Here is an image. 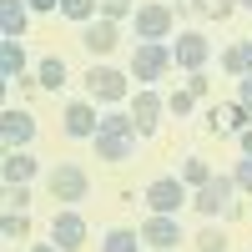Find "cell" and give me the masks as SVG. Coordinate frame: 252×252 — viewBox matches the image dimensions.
<instances>
[{
  "instance_id": "15",
  "label": "cell",
  "mask_w": 252,
  "mask_h": 252,
  "mask_svg": "<svg viewBox=\"0 0 252 252\" xmlns=\"http://www.w3.org/2000/svg\"><path fill=\"white\" fill-rule=\"evenodd\" d=\"M35 172H40V161L31 157V146H10V152L0 157V177H5V187H31Z\"/></svg>"
},
{
  "instance_id": "34",
  "label": "cell",
  "mask_w": 252,
  "mask_h": 252,
  "mask_svg": "<svg viewBox=\"0 0 252 252\" xmlns=\"http://www.w3.org/2000/svg\"><path fill=\"white\" fill-rule=\"evenodd\" d=\"M237 152H242V157H252V126H247V131L237 136Z\"/></svg>"
},
{
  "instance_id": "11",
  "label": "cell",
  "mask_w": 252,
  "mask_h": 252,
  "mask_svg": "<svg viewBox=\"0 0 252 252\" xmlns=\"http://www.w3.org/2000/svg\"><path fill=\"white\" fill-rule=\"evenodd\" d=\"M141 242L152 247V252H166V247H182V222L172 212H152L141 222Z\"/></svg>"
},
{
  "instance_id": "29",
  "label": "cell",
  "mask_w": 252,
  "mask_h": 252,
  "mask_svg": "<svg viewBox=\"0 0 252 252\" xmlns=\"http://www.w3.org/2000/svg\"><path fill=\"white\" fill-rule=\"evenodd\" d=\"M232 182H237V192H252V157H242L232 166Z\"/></svg>"
},
{
  "instance_id": "18",
  "label": "cell",
  "mask_w": 252,
  "mask_h": 252,
  "mask_svg": "<svg viewBox=\"0 0 252 252\" xmlns=\"http://www.w3.org/2000/svg\"><path fill=\"white\" fill-rule=\"evenodd\" d=\"M247 126H252V111L242 106V101H232V106H217V111H212V131H217V136H222V131L242 136Z\"/></svg>"
},
{
  "instance_id": "3",
  "label": "cell",
  "mask_w": 252,
  "mask_h": 252,
  "mask_svg": "<svg viewBox=\"0 0 252 252\" xmlns=\"http://www.w3.org/2000/svg\"><path fill=\"white\" fill-rule=\"evenodd\" d=\"M172 66L177 61H172V46H166V40H136V51H131V76L136 81H161Z\"/></svg>"
},
{
  "instance_id": "31",
  "label": "cell",
  "mask_w": 252,
  "mask_h": 252,
  "mask_svg": "<svg viewBox=\"0 0 252 252\" xmlns=\"http://www.w3.org/2000/svg\"><path fill=\"white\" fill-rule=\"evenodd\" d=\"M187 91H192L197 101H202L207 91H212V81H207V71H192V76H187Z\"/></svg>"
},
{
  "instance_id": "7",
  "label": "cell",
  "mask_w": 252,
  "mask_h": 252,
  "mask_svg": "<svg viewBox=\"0 0 252 252\" xmlns=\"http://www.w3.org/2000/svg\"><path fill=\"white\" fill-rule=\"evenodd\" d=\"M182 202H192V187H187L182 177H157V182H146V207L152 212H182Z\"/></svg>"
},
{
  "instance_id": "25",
  "label": "cell",
  "mask_w": 252,
  "mask_h": 252,
  "mask_svg": "<svg viewBox=\"0 0 252 252\" xmlns=\"http://www.w3.org/2000/svg\"><path fill=\"white\" fill-rule=\"evenodd\" d=\"M212 177H217V172H212V166H207L202 157H187V161H182V182L192 187V192H197V187H207Z\"/></svg>"
},
{
  "instance_id": "9",
  "label": "cell",
  "mask_w": 252,
  "mask_h": 252,
  "mask_svg": "<svg viewBox=\"0 0 252 252\" xmlns=\"http://www.w3.org/2000/svg\"><path fill=\"white\" fill-rule=\"evenodd\" d=\"M232 197H237V182H232V177H212L207 187H197V192H192V207H197L202 217H217V212L232 207Z\"/></svg>"
},
{
  "instance_id": "30",
  "label": "cell",
  "mask_w": 252,
  "mask_h": 252,
  "mask_svg": "<svg viewBox=\"0 0 252 252\" xmlns=\"http://www.w3.org/2000/svg\"><path fill=\"white\" fill-rule=\"evenodd\" d=\"M26 202H31L26 187H5V207H10V212H26Z\"/></svg>"
},
{
  "instance_id": "36",
  "label": "cell",
  "mask_w": 252,
  "mask_h": 252,
  "mask_svg": "<svg viewBox=\"0 0 252 252\" xmlns=\"http://www.w3.org/2000/svg\"><path fill=\"white\" fill-rule=\"evenodd\" d=\"M237 10H252V0H237Z\"/></svg>"
},
{
  "instance_id": "13",
  "label": "cell",
  "mask_w": 252,
  "mask_h": 252,
  "mask_svg": "<svg viewBox=\"0 0 252 252\" xmlns=\"http://www.w3.org/2000/svg\"><path fill=\"white\" fill-rule=\"evenodd\" d=\"M81 46H86L91 56H106V51H116V46H121V20H106V15L86 20V26H81Z\"/></svg>"
},
{
  "instance_id": "8",
  "label": "cell",
  "mask_w": 252,
  "mask_h": 252,
  "mask_svg": "<svg viewBox=\"0 0 252 252\" xmlns=\"http://www.w3.org/2000/svg\"><path fill=\"white\" fill-rule=\"evenodd\" d=\"M172 61L177 71H207V61H212V40H207L202 31H182V40H172Z\"/></svg>"
},
{
  "instance_id": "37",
  "label": "cell",
  "mask_w": 252,
  "mask_h": 252,
  "mask_svg": "<svg viewBox=\"0 0 252 252\" xmlns=\"http://www.w3.org/2000/svg\"><path fill=\"white\" fill-rule=\"evenodd\" d=\"M166 252H177V247H166Z\"/></svg>"
},
{
  "instance_id": "22",
  "label": "cell",
  "mask_w": 252,
  "mask_h": 252,
  "mask_svg": "<svg viewBox=\"0 0 252 252\" xmlns=\"http://www.w3.org/2000/svg\"><path fill=\"white\" fill-rule=\"evenodd\" d=\"M187 10L202 15V20H227V15L237 10V0H187Z\"/></svg>"
},
{
  "instance_id": "23",
  "label": "cell",
  "mask_w": 252,
  "mask_h": 252,
  "mask_svg": "<svg viewBox=\"0 0 252 252\" xmlns=\"http://www.w3.org/2000/svg\"><path fill=\"white\" fill-rule=\"evenodd\" d=\"M0 237H5V242H26V237H31V217L5 207V217H0Z\"/></svg>"
},
{
  "instance_id": "28",
  "label": "cell",
  "mask_w": 252,
  "mask_h": 252,
  "mask_svg": "<svg viewBox=\"0 0 252 252\" xmlns=\"http://www.w3.org/2000/svg\"><path fill=\"white\" fill-rule=\"evenodd\" d=\"M101 15L106 20H126V15H136V5L131 0H101Z\"/></svg>"
},
{
  "instance_id": "10",
  "label": "cell",
  "mask_w": 252,
  "mask_h": 252,
  "mask_svg": "<svg viewBox=\"0 0 252 252\" xmlns=\"http://www.w3.org/2000/svg\"><path fill=\"white\" fill-rule=\"evenodd\" d=\"M51 242L61 252H76V247H86V217L76 212V207H61V212L51 217Z\"/></svg>"
},
{
  "instance_id": "14",
  "label": "cell",
  "mask_w": 252,
  "mask_h": 252,
  "mask_svg": "<svg viewBox=\"0 0 252 252\" xmlns=\"http://www.w3.org/2000/svg\"><path fill=\"white\" fill-rule=\"evenodd\" d=\"M161 116H166V101H161L152 86H141V91L131 96V121H136V131H141V136H152L157 126H161Z\"/></svg>"
},
{
  "instance_id": "16",
  "label": "cell",
  "mask_w": 252,
  "mask_h": 252,
  "mask_svg": "<svg viewBox=\"0 0 252 252\" xmlns=\"http://www.w3.org/2000/svg\"><path fill=\"white\" fill-rule=\"evenodd\" d=\"M26 40H0V86H10V81H26Z\"/></svg>"
},
{
  "instance_id": "4",
  "label": "cell",
  "mask_w": 252,
  "mask_h": 252,
  "mask_svg": "<svg viewBox=\"0 0 252 252\" xmlns=\"http://www.w3.org/2000/svg\"><path fill=\"white\" fill-rule=\"evenodd\" d=\"M46 187H51V197L56 202H86V192H91V177H86V166H76V161H61V166H51V177H46Z\"/></svg>"
},
{
  "instance_id": "6",
  "label": "cell",
  "mask_w": 252,
  "mask_h": 252,
  "mask_svg": "<svg viewBox=\"0 0 252 252\" xmlns=\"http://www.w3.org/2000/svg\"><path fill=\"white\" fill-rule=\"evenodd\" d=\"M61 131H66L71 141H96V131H101L96 101H91V96H86V101H71V106L61 111Z\"/></svg>"
},
{
  "instance_id": "35",
  "label": "cell",
  "mask_w": 252,
  "mask_h": 252,
  "mask_svg": "<svg viewBox=\"0 0 252 252\" xmlns=\"http://www.w3.org/2000/svg\"><path fill=\"white\" fill-rule=\"evenodd\" d=\"M31 252H61V247H56V242H35Z\"/></svg>"
},
{
  "instance_id": "2",
  "label": "cell",
  "mask_w": 252,
  "mask_h": 252,
  "mask_svg": "<svg viewBox=\"0 0 252 252\" xmlns=\"http://www.w3.org/2000/svg\"><path fill=\"white\" fill-rule=\"evenodd\" d=\"M131 31H136V40H172L177 10L161 5V0H146V5H136V15H131Z\"/></svg>"
},
{
  "instance_id": "5",
  "label": "cell",
  "mask_w": 252,
  "mask_h": 252,
  "mask_svg": "<svg viewBox=\"0 0 252 252\" xmlns=\"http://www.w3.org/2000/svg\"><path fill=\"white\" fill-rule=\"evenodd\" d=\"M81 81H86V96H91V101H106V106H116V101L131 96V86H126V71H116V66H91Z\"/></svg>"
},
{
  "instance_id": "12",
  "label": "cell",
  "mask_w": 252,
  "mask_h": 252,
  "mask_svg": "<svg viewBox=\"0 0 252 252\" xmlns=\"http://www.w3.org/2000/svg\"><path fill=\"white\" fill-rule=\"evenodd\" d=\"M0 141H5V152L10 146H31L35 141V116L26 106H5L0 111Z\"/></svg>"
},
{
  "instance_id": "38",
  "label": "cell",
  "mask_w": 252,
  "mask_h": 252,
  "mask_svg": "<svg viewBox=\"0 0 252 252\" xmlns=\"http://www.w3.org/2000/svg\"><path fill=\"white\" fill-rule=\"evenodd\" d=\"M182 5H187V0H182Z\"/></svg>"
},
{
  "instance_id": "1",
  "label": "cell",
  "mask_w": 252,
  "mask_h": 252,
  "mask_svg": "<svg viewBox=\"0 0 252 252\" xmlns=\"http://www.w3.org/2000/svg\"><path fill=\"white\" fill-rule=\"evenodd\" d=\"M91 146H96V157H101V161H131V157H136V146H141V131H136L131 111H106Z\"/></svg>"
},
{
  "instance_id": "33",
  "label": "cell",
  "mask_w": 252,
  "mask_h": 252,
  "mask_svg": "<svg viewBox=\"0 0 252 252\" xmlns=\"http://www.w3.org/2000/svg\"><path fill=\"white\" fill-rule=\"evenodd\" d=\"M26 5H31L35 15H51V10H61V0H26Z\"/></svg>"
},
{
  "instance_id": "19",
  "label": "cell",
  "mask_w": 252,
  "mask_h": 252,
  "mask_svg": "<svg viewBox=\"0 0 252 252\" xmlns=\"http://www.w3.org/2000/svg\"><path fill=\"white\" fill-rule=\"evenodd\" d=\"M222 71L227 76H252V35L247 40H232V46L222 51Z\"/></svg>"
},
{
  "instance_id": "27",
  "label": "cell",
  "mask_w": 252,
  "mask_h": 252,
  "mask_svg": "<svg viewBox=\"0 0 252 252\" xmlns=\"http://www.w3.org/2000/svg\"><path fill=\"white\" fill-rule=\"evenodd\" d=\"M192 106H197V96L187 91V86H182V91H172V96H166V111H172V116H182V121L192 116Z\"/></svg>"
},
{
  "instance_id": "20",
  "label": "cell",
  "mask_w": 252,
  "mask_h": 252,
  "mask_svg": "<svg viewBox=\"0 0 252 252\" xmlns=\"http://www.w3.org/2000/svg\"><path fill=\"white\" fill-rule=\"evenodd\" d=\"M146 242H141V232L136 227H111L106 237H101V252H141Z\"/></svg>"
},
{
  "instance_id": "32",
  "label": "cell",
  "mask_w": 252,
  "mask_h": 252,
  "mask_svg": "<svg viewBox=\"0 0 252 252\" xmlns=\"http://www.w3.org/2000/svg\"><path fill=\"white\" fill-rule=\"evenodd\" d=\"M237 101L252 111V76H237Z\"/></svg>"
},
{
  "instance_id": "26",
  "label": "cell",
  "mask_w": 252,
  "mask_h": 252,
  "mask_svg": "<svg viewBox=\"0 0 252 252\" xmlns=\"http://www.w3.org/2000/svg\"><path fill=\"white\" fill-rule=\"evenodd\" d=\"M192 242H197V252H227V232L222 227H202Z\"/></svg>"
},
{
  "instance_id": "17",
  "label": "cell",
  "mask_w": 252,
  "mask_h": 252,
  "mask_svg": "<svg viewBox=\"0 0 252 252\" xmlns=\"http://www.w3.org/2000/svg\"><path fill=\"white\" fill-rule=\"evenodd\" d=\"M31 5L26 0H0V35H10V40H26V26H31Z\"/></svg>"
},
{
  "instance_id": "21",
  "label": "cell",
  "mask_w": 252,
  "mask_h": 252,
  "mask_svg": "<svg viewBox=\"0 0 252 252\" xmlns=\"http://www.w3.org/2000/svg\"><path fill=\"white\" fill-rule=\"evenodd\" d=\"M35 86H40V91H61V86H66V61H61V56H46V61L35 66Z\"/></svg>"
},
{
  "instance_id": "24",
  "label": "cell",
  "mask_w": 252,
  "mask_h": 252,
  "mask_svg": "<svg viewBox=\"0 0 252 252\" xmlns=\"http://www.w3.org/2000/svg\"><path fill=\"white\" fill-rule=\"evenodd\" d=\"M61 15L76 20V26H86V20L101 15V0H61Z\"/></svg>"
}]
</instances>
